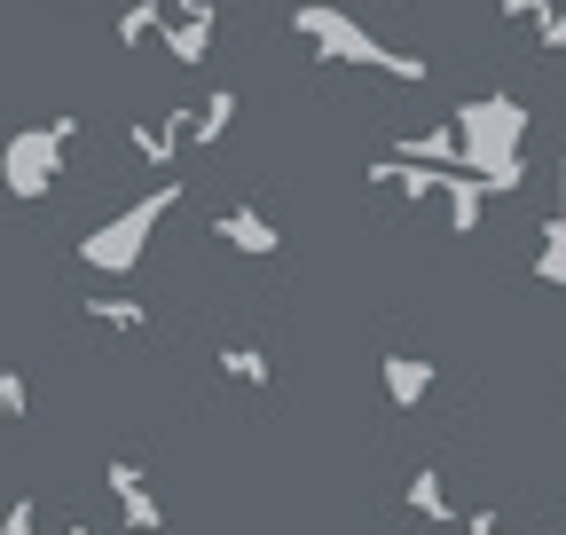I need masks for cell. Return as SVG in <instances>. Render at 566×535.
Returning a JSON list of instances; mask_svg holds the SVG:
<instances>
[{
  "label": "cell",
  "instance_id": "1",
  "mask_svg": "<svg viewBox=\"0 0 566 535\" xmlns=\"http://www.w3.org/2000/svg\"><path fill=\"white\" fill-rule=\"evenodd\" d=\"M292 32L323 55V63H354V72H386V80H401V87H424L433 80V63L424 55H409V48H386L363 17H346V9H331V0H300L292 9Z\"/></svg>",
  "mask_w": 566,
  "mask_h": 535
},
{
  "label": "cell",
  "instance_id": "2",
  "mask_svg": "<svg viewBox=\"0 0 566 535\" xmlns=\"http://www.w3.org/2000/svg\"><path fill=\"white\" fill-rule=\"evenodd\" d=\"M181 181L174 174H158L150 189H142L134 197V206H118L111 221H95L87 237H80V268H87V276H134V268H142V252H150L158 244V229H166V213H181Z\"/></svg>",
  "mask_w": 566,
  "mask_h": 535
},
{
  "label": "cell",
  "instance_id": "3",
  "mask_svg": "<svg viewBox=\"0 0 566 535\" xmlns=\"http://www.w3.org/2000/svg\"><path fill=\"white\" fill-rule=\"evenodd\" d=\"M71 143H80V118H48V126H17L9 143H0V181H9L17 206H40V197H55L63 181V158Z\"/></svg>",
  "mask_w": 566,
  "mask_h": 535
},
{
  "label": "cell",
  "instance_id": "4",
  "mask_svg": "<svg viewBox=\"0 0 566 535\" xmlns=\"http://www.w3.org/2000/svg\"><path fill=\"white\" fill-rule=\"evenodd\" d=\"M103 489H111L126 535H166V504H158V489H150V473H142V464L111 457V464H103Z\"/></svg>",
  "mask_w": 566,
  "mask_h": 535
},
{
  "label": "cell",
  "instance_id": "5",
  "mask_svg": "<svg viewBox=\"0 0 566 535\" xmlns=\"http://www.w3.org/2000/svg\"><path fill=\"white\" fill-rule=\"evenodd\" d=\"M158 40H166V55L181 63V72H197V63L212 55V40H221V9H212V0H166Z\"/></svg>",
  "mask_w": 566,
  "mask_h": 535
},
{
  "label": "cell",
  "instance_id": "6",
  "mask_svg": "<svg viewBox=\"0 0 566 535\" xmlns=\"http://www.w3.org/2000/svg\"><path fill=\"white\" fill-rule=\"evenodd\" d=\"M126 150L150 166V174H174V166L189 158V103H174V111H158V118H134V126H126Z\"/></svg>",
  "mask_w": 566,
  "mask_h": 535
},
{
  "label": "cell",
  "instance_id": "7",
  "mask_svg": "<svg viewBox=\"0 0 566 535\" xmlns=\"http://www.w3.org/2000/svg\"><path fill=\"white\" fill-rule=\"evenodd\" d=\"M205 237L229 244V252H244V260H275L283 252V221H268L260 206H221V213L205 221Z\"/></svg>",
  "mask_w": 566,
  "mask_h": 535
},
{
  "label": "cell",
  "instance_id": "8",
  "mask_svg": "<svg viewBox=\"0 0 566 535\" xmlns=\"http://www.w3.org/2000/svg\"><path fill=\"white\" fill-rule=\"evenodd\" d=\"M378 386H386V401H394V410L409 418V410H424V401H433V386H441V370H433V363H424V355H401V347H394V355L378 363Z\"/></svg>",
  "mask_w": 566,
  "mask_h": 535
},
{
  "label": "cell",
  "instance_id": "9",
  "mask_svg": "<svg viewBox=\"0 0 566 535\" xmlns=\"http://www.w3.org/2000/svg\"><path fill=\"white\" fill-rule=\"evenodd\" d=\"M80 323L111 331V339H142V331H150V307H142L134 292H87L80 300Z\"/></svg>",
  "mask_w": 566,
  "mask_h": 535
},
{
  "label": "cell",
  "instance_id": "10",
  "mask_svg": "<svg viewBox=\"0 0 566 535\" xmlns=\"http://www.w3.org/2000/svg\"><path fill=\"white\" fill-rule=\"evenodd\" d=\"M237 111H244L237 87H212L205 103H189V150H221V143H229V126H237Z\"/></svg>",
  "mask_w": 566,
  "mask_h": 535
},
{
  "label": "cell",
  "instance_id": "11",
  "mask_svg": "<svg viewBox=\"0 0 566 535\" xmlns=\"http://www.w3.org/2000/svg\"><path fill=\"white\" fill-rule=\"evenodd\" d=\"M212 363H221V378H237V386H252V394H268V386H275V355H268V347H252V339L212 347Z\"/></svg>",
  "mask_w": 566,
  "mask_h": 535
},
{
  "label": "cell",
  "instance_id": "12",
  "mask_svg": "<svg viewBox=\"0 0 566 535\" xmlns=\"http://www.w3.org/2000/svg\"><path fill=\"white\" fill-rule=\"evenodd\" d=\"M401 504H409L417 520H433V527H457V504H449V481L433 473V464H417V473H409V489H401Z\"/></svg>",
  "mask_w": 566,
  "mask_h": 535
},
{
  "label": "cell",
  "instance_id": "13",
  "mask_svg": "<svg viewBox=\"0 0 566 535\" xmlns=\"http://www.w3.org/2000/svg\"><path fill=\"white\" fill-rule=\"evenodd\" d=\"M441 221H449L457 237H472V229L488 221V189H480L472 174H449V189H441Z\"/></svg>",
  "mask_w": 566,
  "mask_h": 535
},
{
  "label": "cell",
  "instance_id": "14",
  "mask_svg": "<svg viewBox=\"0 0 566 535\" xmlns=\"http://www.w3.org/2000/svg\"><path fill=\"white\" fill-rule=\"evenodd\" d=\"M158 24H166V0H126L118 9V48H150Z\"/></svg>",
  "mask_w": 566,
  "mask_h": 535
},
{
  "label": "cell",
  "instance_id": "15",
  "mask_svg": "<svg viewBox=\"0 0 566 535\" xmlns=\"http://www.w3.org/2000/svg\"><path fill=\"white\" fill-rule=\"evenodd\" d=\"M535 284L566 292V221H543V244H535Z\"/></svg>",
  "mask_w": 566,
  "mask_h": 535
},
{
  "label": "cell",
  "instance_id": "16",
  "mask_svg": "<svg viewBox=\"0 0 566 535\" xmlns=\"http://www.w3.org/2000/svg\"><path fill=\"white\" fill-rule=\"evenodd\" d=\"M24 401H32L24 370H0V426H17V418H24Z\"/></svg>",
  "mask_w": 566,
  "mask_h": 535
},
{
  "label": "cell",
  "instance_id": "17",
  "mask_svg": "<svg viewBox=\"0 0 566 535\" xmlns=\"http://www.w3.org/2000/svg\"><path fill=\"white\" fill-rule=\"evenodd\" d=\"M0 535H40V504H32V496H17L9 512H0Z\"/></svg>",
  "mask_w": 566,
  "mask_h": 535
},
{
  "label": "cell",
  "instance_id": "18",
  "mask_svg": "<svg viewBox=\"0 0 566 535\" xmlns=\"http://www.w3.org/2000/svg\"><path fill=\"white\" fill-rule=\"evenodd\" d=\"M543 55H566V0H551V17H543Z\"/></svg>",
  "mask_w": 566,
  "mask_h": 535
},
{
  "label": "cell",
  "instance_id": "19",
  "mask_svg": "<svg viewBox=\"0 0 566 535\" xmlns=\"http://www.w3.org/2000/svg\"><path fill=\"white\" fill-rule=\"evenodd\" d=\"M495 9H504L512 24H535V32H543V17H551V0H495Z\"/></svg>",
  "mask_w": 566,
  "mask_h": 535
},
{
  "label": "cell",
  "instance_id": "20",
  "mask_svg": "<svg viewBox=\"0 0 566 535\" xmlns=\"http://www.w3.org/2000/svg\"><path fill=\"white\" fill-rule=\"evenodd\" d=\"M457 535H504V520H495V512H464Z\"/></svg>",
  "mask_w": 566,
  "mask_h": 535
},
{
  "label": "cell",
  "instance_id": "21",
  "mask_svg": "<svg viewBox=\"0 0 566 535\" xmlns=\"http://www.w3.org/2000/svg\"><path fill=\"white\" fill-rule=\"evenodd\" d=\"M40 535H95L87 520H55V527H40Z\"/></svg>",
  "mask_w": 566,
  "mask_h": 535
}]
</instances>
